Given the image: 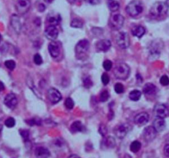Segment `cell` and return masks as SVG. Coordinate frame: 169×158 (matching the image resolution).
Segmentation results:
<instances>
[{
    "mask_svg": "<svg viewBox=\"0 0 169 158\" xmlns=\"http://www.w3.org/2000/svg\"><path fill=\"white\" fill-rule=\"evenodd\" d=\"M11 25H12L15 30L17 33H19L21 30V22H20L18 16L16 15H13L12 17H11Z\"/></svg>",
    "mask_w": 169,
    "mask_h": 158,
    "instance_id": "obj_21",
    "label": "cell"
},
{
    "mask_svg": "<svg viewBox=\"0 0 169 158\" xmlns=\"http://www.w3.org/2000/svg\"><path fill=\"white\" fill-rule=\"evenodd\" d=\"M68 158H81V157H79L78 156H77V155H75V154H72V155L70 156Z\"/></svg>",
    "mask_w": 169,
    "mask_h": 158,
    "instance_id": "obj_46",
    "label": "cell"
},
{
    "mask_svg": "<svg viewBox=\"0 0 169 158\" xmlns=\"http://www.w3.org/2000/svg\"><path fill=\"white\" fill-rule=\"evenodd\" d=\"M160 83L162 86H168L169 84V78L167 75H163L160 78Z\"/></svg>",
    "mask_w": 169,
    "mask_h": 158,
    "instance_id": "obj_37",
    "label": "cell"
},
{
    "mask_svg": "<svg viewBox=\"0 0 169 158\" xmlns=\"http://www.w3.org/2000/svg\"><path fill=\"white\" fill-rule=\"evenodd\" d=\"M5 89V86H4V84L0 81V92L3 91V90H4Z\"/></svg>",
    "mask_w": 169,
    "mask_h": 158,
    "instance_id": "obj_44",
    "label": "cell"
},
{
    "mask_svg": "<svg viewBox=\"0 0 169 158\" xmlns=\"http://www.w3.org/2000/svg\"><path fill=\"white\" fill-rule=\"evenodd\" d=\"M141 148H142V144L138 140H135L130 145V150L133 153H137L138 152Z\"/></svg>",
    "mask_w": 169,
    "mask_h": 158,
    "instance_id": "obj_26",
    "label": "cell"
},
{
    "mask_svg": "<svg viewBox=\"0 0 169 158\" xmlns=\"http://www.w3.org/2000/svg\"><path fill=\"white\" fill-rule=\"evenodd\" d=\"M143 92L147 95H153L156 92V86L152 83L145 84L143 88Z\"/></svg>",
    "mask_w": 169,
    "mask_h": 158,
    "instance_id": "obj_20",
    "label": "cell"
},
{
    "mask_svg": "<svg viewBox=\"0 0 169 158\" xmlns=\"http://www.w3.org/2000/svg\"><path fill=\"white\" fill-rule=\"evenodd\" d=\"M47 96L50 102L52 104H57L62 98L61 93L57 89L52 88L48 90Z\"/></svg>",
    "mask_w": 169,
    "mask_h": 158,
    "instance_id": "obj_9",
    "label": "cell"
},
{
    "mask_svg": "<svg viewBox=\"0 0 169 158\" xmlns=\"http://www.w3.org/2000/svg\"><path fill=\"white\" fill-rule=\"evenodd\" d=\"M17 98L16 95L13 93L7 94L4 99L5 105L10 109H14L16 105H17Z\"/></svg>",
    "mask_w": 169,
    "mask_h": 158,
    "instance_id": "obj_12",
    "label": "cell"
},
{
    "mask_svg": "<svg viewBox=\"0 0 169 158\" xmlns=\"http://www.w3.org/2000/svg\"><path fill=\"white\" fill-rule=\"evenodd\" d=\"M130 73V69L129 67L124 63H120L116 65L114 69V75L116 78L120 80H126L127 79Z\"/></svg>",
    "mask_w": 169,
    "mask_h": 158,
    "instance_id": "obj_2",
    "label": "cell"
},
{
    "mask_svg": "<svg viewBox=\"0 0 169 158\" xmlns=\"http://www.w3.org/2000/svg\"><path fill=\"white\" fill-rule=\"evenodd\" d=\"M157 133V132L155 131L153 127L149 126L144 128L143 131V136L147 142H151L152 140H153L155 138Z\"/></svg>",
    "mask_w": 169,
    "mask_h": 158,
    "instance_id": "obj_11",
    "label": "cell"
},
{
    "mask_svg": "<svg viewBox=\"0 0 169 158\" xmlns=\"http://www.w3.org/2000/svg\"><path fill=\"white\" fill-rule=\"evenodd\" d=\"M168 10L167 3L158 2L155 3L150 9V15L152 17L158 19L165 15Z\"/></svg>",
    "mask_w": 169,
    "mask_h": 158,
    "instance_id": "obj_1",
    "label": "cell"
},
{
    "mask_svg": "<svg viewBox=\"0 0 169 158\" xmlns=\"http://www.w3.org/2000/svg\"><path fill=\"white\" fill-rule=\"evenodd\" d=\"M116 146L115 139L110 136L106 137L103 138L101 143V147L103 149H112Z\"/></svg>",
    "mask_w": 169,
    "mask_h": 158,
    "instance_id": "obj_15",
    "label": "cell"
},
{
    "mask_svg": "<svg viewBox=\"0 0 169 158\" xmlns=\"http://www.w3.org/2000/svg\"><path fill=\"white\" fill-rule=\"evenodd\" d=\"M45 8H46V7H45L42 3H41V4H40V5H39L38 11H44L45 10Z\"/></svg>",
    "mask_w": 169,
    "mask_h": 158,
    "instance_id": "obj_43",
    "label": "cell"
},
{
    "mask_svg": "<svg viewBox=\"0 0 169 158\" xmlns=\"http://www.w3.org/2000/svg\"><path fill=\"white\" fill-rule=\"evenodd\" d=\"M83 26V21L80 19H74L71 22V26L77 29H81Z\"/></svg>",
    "mask_w": 169,
    "mask_h": 158,
    "instance_id": "obj_28",
    "label": "cell"
},
{
    "mask_svg": "<svg viewBox=\"0 0 169 158\" xmlns=\"http://www.w3.org/2000/svg\"><path fill=\"white\" fill-rule=\"evenodd\" d=\"M110 97V94L107 90H104L102 92H101L100 95V100L102 101V102H105L107 100H109Z\"/></svg>",
    "mask_w": 169,
    "mask_h": 158,
    "instance_id": "obj_30",
    "label": "cell"
},
{
    "mask_svg": "<svg viewBox=\"0 0 169 158\" xmlns=\"http://www.w3.org/2000/svg\"><path fill=\"white\" fill-rule=\"evenodd\" d=\"M31 7L30 0H17L16 3V9L20 14H25L29 10Z\"/></svg>",
    "mask_w": 169,
    "mask_h": 158,
    "instance_id": "obj_10",
    "label": "cell"
},
{
    "mask_svg": "<svg viewBox=\"0 0 169 158\" xmlns=\"http://www.w3.org/2000/svg\"><path fill=\"white\" fill-rule=\"evenodd\" d=\"M93 81H91V79L90 78V77H86L85 78H84L83 85L86 88H91L93 86Z\"/></svg>",
    "mask_w": 169,
    "mask_h": 158,
    "instance_id": "obj_34",
    "label": "cell"
},
{
    "mask_svg": "<svg viewBox=\"0 0 169 158\" xmlns=\"http://www.w3.org/2000/svg\"><path fill=\"white\" fill-rule=\"evenodd\" d=\"M149 120V115L146 112H142L138 114L134 118V123L138 125L142 126L148 123Z\"/></svg>",
    "mask_w": 169,
    "mask_h": 158,
    "instance_id": "obj_13",
    "label": "cell"
},
{
    "mask_svg": "<svg viewBox=\"0 0 169 158\" xmlns=\"http://www.w3.org/2000/svg\"><path fill=\"white\" fill-rule=\"evenodd\" d=\"M35 154L37 158H48L50 156V151L42 146L36 147L35 148Z\"/></svg>",
    "mask_w": 169,
    "mask_h": 158,
    "instance_id": "obj_19",
    "label": "cell"
},
{
    "mask_svg": "<svg viewBox=\"0 0 169 158\" xmlns=\"http://www.w3.org/2000/svg\"><path fill=\"white\" fill-rule=\"evenodd\" d=\"M48 21L52 25H57L60 21V16L59 15H49L48 16Z\"/></svg>",
    "mask_w": 169,
    "mask_h": 158,
    "instance_id": "obj_25",
    "label": "cell"
},
{
    "mask_svg": "<svg viewBox=\"0 0 169 158\" xmlns=\"http://www.w3.org/2000/svg\"><path fill=\"white\" fill-rule=\"evenodd\" d=\"M108 6L110 11H112V12H116V11H118V9H119L120 4L118 3V2L112 0V1H110L109 2Z\"/></svg>",
    "mask_w": 169,
    "mask_h": 158,
    "instance_id": "obj_27",
    "label": "cell"
},
{
    "mask_svg": "<svg viewBox=\"0 0 169 158\" xmlns=\"http://www.w3.org/2000/svg\"><path fill=\"white\" fill-rule=\"evenodd\" d=\"M114 90L117 94H122L124 92V87L121 83H116L114 86Z\"/></svg>",
    "mask_w": 169,
    "mask_h": 158,
    "instance_id": "obj_33",
    "label": "cell"
},
{
    "mask_svg": "<svg viewBox=\"0 0 169 158\" xmlns=\"http://www.w3.org/2000/svg\"><path fill=\"white\" fill-rule=\"evenodd\" d=\"M132 33L134 36H136L138 38H142L145 35V29L142 26H136L132 29Z\"/></svg>",
    "mask_w": 169,
    "mask_h": 158,
    "instance_id": "obj_22",
    "label": "cell"
},
{
    "mask_svg": "<svg viewBox=\"0 0 169 158\" xmlns=\"http://www.w3.org/2000/svg\"><path fill=\"white\" fill-rule=\"evenodd\" d=\"M90 44L87 40H81L75 46V53L77 59L83 60L89 49Z\"/></svg>",
    "mask_w": 169,
    "mask_h": 158,
    "instance_id": "obj_4",
    "label": "cell"
},
{
    "mask_svg": "<svg viewBox=\"0 0 169 158\" xmlns=\"http://www.w3.org/2000/svg\"><path fill=\"white\" fill-rule=\"evenodd\" d=\"M111 47V42L109 40H101L96 44V48L101 52H106Z\"/></svg>",
    "mask_w": 169,
    "mask_h": 158,
    "instance_id": "obj_17",
    "label": "cell"
},
{
    "mask_svg": "<svg viewBox=\"0 0 169 158\" xmlns=\"http://www.w3.org/2000/svg\"><path fill=\"white\" fill-rule=\"evenodd\" d=\"M124 22V17L119 14H112L109 19V26L112 30H118L123 26Z\"/></svg>",
    "mask_w": 169,
    "mask_h": 158,
    "instance_id": "obj_5",
    "label": "cell"
},
{
    "mask_svg": "<svg viewBox=\"0 0 169 158\" xmlns=\"http://www.w3.org/2000/svg\"><path fill=\"white\" fill-rule=\"evenodd\" d=\"M48 50L49 53L51 55L52 58H57L60 53V49L58 44L52 41L50 42L48 45Z\"/></svg>",
    "mask_w": 169,
    "mask_h": 158,
    "instance_id": "obj_18",
    "label": "cell"
},
{
    "mask_svg": "<svg viewBox=\"0 0 169 158\" xmlns=\"http://www.w3.org/2000/svg\"><path fill=\"white\" fill-rule=\"evenodd\" d=\"M67 1H68L70 3H74L77 1V0H67Z\"/></svg>",
    "mask_w": 169,
    "mask_h": 158,
    "instance_id": "obj_47",
    "label": "cell"
},
{
    "mask_svg": "<svg viewBox=\"0 0 169 158\" xmlns=\"http://www.w3.org/2000/svg\"><path fill=\"white\" fill-rule=\"evenodd\" d=\"M44 1L45 2H46V3H51V2H53V0H44Z\"/></svg>",
    "mask_w": 169,
    "mask_h": 158,
    "instance_id": "obj_48",
    "label": "cell"
},
{
    "mask_svg": "<svg viewBox=\"0 0 169 158\" xmlns=\"http://www.w3.org/2000/svg\"><path fill=\"white\" fill-rule=\"evenodd\" d=\"M126 10L129 15L136 16L143 12V5L139 0H133L127 5Z\"/></svg>",
    "mask_w": 169,
    "mask_h": 158,
    "instance_id": "obj_3",
    "label": "cell"
},
{
    "mask_svg": "<svg viewBox=\"0 0 169 158\" xmlns=\"http://www.w3.org/2000/svg\"><path fill=\"white\" fill-rule=\"evenodd\" d=\"M167 4L168 6L169 7V0H167Z\"/></svg>",
    "mask_w": 169,
    "mask_h": 158,
    "instance_id": "obj_50",
    "label": "cell"
},
{
    "mask_svg": "<svg viewBox=\"0 0 169 158\" xmlns=\"http://www.w3.org/2000/svg\"><path fill=\"white\" fill-rule=\"evenodd\" d=\"M58 30L54 25H50L45 30V35L50 40H55L58 38Z\"/></svg>",
    "mask_w": 169,
    "mask_h": 158,
    "instance_id": "obj_14",
    "label": "cell"
},
{
    "mask_svg": "<svg viewBox=\"0 0 169 158\" xmlns=\"http://www.w3.org/2000/svg\"><path fill=\"white\" fill-rule=\"evenodd\" d=\"M153 127L157 132H162L166 127V122L165 118L156 117L153 121Z\"/></svg>",
    "mask_w": 169,
    "mask_h": 158,
    "instance_id": "obj_16",
    "label": "cell"
},
{
    "mask_svg": "<svg viewBox=\"0 0 169 158\" xmlns=\"http://www.w3.org/2000/svg\"><path fill=\"white\" fill-rule=\"evenodd\" d=\"M103 67H104V69L106 71H110L112 69V61H110V60L104 61V63H103Z\"/></svg>",
    "mask_w": 169,
    "mask_h": 158,
    "instance_id": "obj_36",
    "label": "cell"
},
{
    "mask_svg": "<svg viewBox=\"0 0 169 158\" xmlns=\"http://www.w3.org/2000/svg\"><path fill=\"white\" fill-rule=\"evenodd\" d=\"M5 125L8 128H12L15 125V120L13 117H9L5 121Z\"/></svg>",
    "mask_w": 169,
    "mask_h": 158,
    "instance_id": "obj_32",
    "label": "cell"
},
{
    "mask_svg": "<svg viewBox=\"0 0 169 158\" xmlns=\"http://www.w3.org/2000/svg\"><path fill=\"white\" fill-rule=\"evenodd\" d=\"M0 39H1V35H0Z\"/></svg>",
    "mask_w": 169,
    "mask_h": 158,
    "instance_id": "obj_51",
    "label": "cell"
},
{
    "mask_svg": "<svg viewBox=\"0 0 169 158\" xmlns=\"http://www.w3.org/2000/svg\"><path fill=\"white\" fill-rule=\"evenodd\" d=\"M34 62H35V63L37 65H40L42 63L43 60L42 58L41 57V55L38 53H36L34 56Z\"/></svg>",
    "mask_w": 169,
    "mask_h": 158,
    "instance_id": "obj_35",
    "label": "cell"
},
{
    "mask_svg": "<svg viewBox=\"0 0 169 158\" xmlns=\"http://www.w3.org/2000/svg\"><path fill=\"white\" fill-rule=\"evenodd\" d=\"M2 130H3V126L2 125H0V134H1Z\"/></svg>",
    "mask_w": 169,
    "mask_h": 158,
    "instance_id": "obj_49",
    "label": "cell"
},
{
    "mask_svg": "<svg viewBox=\"0 0 169 158\" xmlns=\"http://www.w3.org/2000/svg\"><path fill=\"white\" fill-rule=\"evenodd\" d=\"M20 134L25 141H27L29 137V131L28 130H20Z\"/></svg>",
    "mask_w": 169,
    "mask_h": 158,
    "instance_id": "obj_39",
    "label": "cell"
},
{
    "mask_svg": "<svg viewBox=\"0 0 169 158\" xmlns=\"http://www.w3.org/2000/svg\"><path fill=\"white\" fill-rule=\"evenodd\" d=\"M84 1L87 2H89L92 5H95V4H97L99 3V0H84Z\"/></svg>",
    "mask_w": 169,
    "mask_h": 158,
    "instance_id": "obj_42",
    "label": "cell"
},
{
    "mask_svg": "<svg viewBox=\"0 0 169 158\" xmlns=\"http://www.w3.org/2000/svg\"><path fill=\"white\" fill-rule=\"evenodd\" d=\"M35 23L36 24L37 26H41V20L39 19H36L35 20Z\"/></svg>",
    "mask_w": 169,
    "mask_h": 158,
    "instance_id": "obj_45",
    "label": "cell"
},
{
    "mask_svg": "<svg viewBox=\"0 0 169 158\" xmlns=\"http://www.w3.org/2000/svg\"><path fill=\"white\" fill-rule=\"evenodd\" d=\"M141 96H142V92L138 90H133L130 92L129 94V98L131 100L136 101H138Z\"/></svg>",
    "mask_w": 169,
    "mask_h": 158,
    "instance_id": "obj_24",
    "label": "cell"
},
{
    "mask_svg": "<svg viewBox=\"0 0 169 158\" xmlns=\"http://www.w3.org/2000/svg\"><path fill=\"white\" fill-rule=\"evenodd\" d=\"M99 131L100 134L102 135L103 137H105V135L107 133V128L104 125H100Z\"/></svg>",
    "mask_w": 169,
    "mask_h": 158,
    "instance_id": "obj_40",
    "label": "cell"
},
{
    "mask_svg": "<svg viewBox=\"0 0 169 158\" xmlns=\"http://www.w3.org/2000/svg\"><path fill=\"white\" fill-rule=\"evenodd\" d=\"M164 154L165 156L169 157V144H166L164 147Z\"/></svg>",
    "mask_w": 169,
    "mask_h": 158,
    "instance_id": "obj_41",
    "label": "cell"
},
{
    "mask_svg": "<svg viewBox=\"0 0 169 158\" xmlns=\"http://www.w3.org/2000/svg\"><path fill=\"white\" fill-rule=\"evenodd\" d=\"M168 109L167 107L164 104H157L153 109L154 115L157 118H165L168 115Z\"/></svg>",
    "mask_w": 169,
    "mask_h": 158,
    "instance_id": "obj_8",
    "label": "cell"
},
{
    "mask_svg": "<svg viewBox=\"0 0 169 158\" xmlns=\"http://www.w3.org/2000/svg\"><path fill=\"white\" fill-rule=\"evenodd\" d=\"M116 43L118 46L122 49H126L129 47L130 40L127 33L121 32L118 33L116 36Z\"/></svg>",
    "mask_w": 169,
    "mask_h": 158,
    "instance_id": "obj_7",
    "label": "cell"
},
{
    "mask_svg": "<svg viewBox=\"0 0 169 158\" xmlns=\"http://www.w3.org/2000/svg\"><path fill=\"white\" fill-rule=\"evenodd\" d=\"M5 66L11 71H13L16 66L15 62L13 60H7L5 62Z\"/></svg>",
    "mask_w": 169,
    "mask_h": 158,
    "instance_id": "obj_31",
    "label": "cell"
},
{
    "mask_svg": "<svg viewBox=\"0 0 169 158\" xmlns=\"http://www.w3.org/2000/svg\"><path fill=\"white\" fill-rule=\"evenodd\" d=\"M64 105L67 109H71L74 107V101L71 98H67L65 101Z\"/></svg>",
    "mask_w": 169,
    "mask_h": 158,
    "instance_id": "obj_29",
    "label": "cell"
},
{
    "mask_svg": "<svg viewBox=\"0 0 169 158\" xmlns=\"http://www.w3.org/2000/svg\"><path fill=\"white\" fill-rule=\"evenodd\" d=\"M83 127L82 123L80 121H77L71 124V125L70 127V131L73 133L81 132L83 131Z\"/></svg>",
    "mask_w": 169,
    "mask_h": 158,
    "instance_id": "obj_23",
    "label": "cell"
},
{
    "mask_svg": "<svg viewBox=\"0 0 169 158\" xmlns=\"http://www.w3.org/2000/svg\"><path fill=\"white\" fill-rule=\"evenodd\" d=\"M130 129L131 127L128 123H120V125L116 126L114 128V132L117 138L120 139H123L129 132Z\"/></svg>",
    "mask_w": 169,
    "mask_h": 158,
    "instance_id": "obj_6",
    "label": "cell"
},
{
    "mask_svg": "<svg viewBox=\"0 0 169 158\" xmlns=\"http://www.w3.org/2000/svg\"><path fill=\"white\" fill-rule=\"evenodd\" d=\"M101 80H102V82L103 83L104 85H107V84L109 83L110 77L107 73L104 72L103 74L102 77H101Z\"/></svg>",
    "mask_w": 169,
    "mask_h": 158,
    "instance_id": "obj_38",
    "label": "cell"
}]
</instances>
